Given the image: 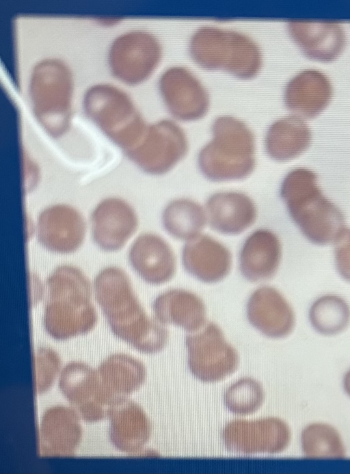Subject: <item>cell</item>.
<instances>
[{
  "label": "cell",
  "mask_w": 350,
  "mask_h": 474,
  "mask_svg": "<svg viewBox=\"0 0 350 474\" xmlns=\"http://www.w3.org/2000/svg\"><path fill=\"white\" fill-rule=\"evenodd\" d=\"M250 325L263 336L273 339L288 337L295 326L291 304L275 288L261 286L250 295L246 306Z\"/></svg>",
  "instance_id": "cell-12"
},
{
  "label": "cell",
  "mask_w": 350,
  "mask_h": 474,
  "mask_svg": "<svg viewBox=\"0 0 350 474\" xmlns=\"http://www.w3.org/2000/svg\"><path fill=\"white\" fill-rule=\"evenodd\" d=\"M43 325L52 338L63 341L86 334L97 322L93 285L79 268L56 267L44 285Z\"/></svg>",
  "instance_id": "cell-2"
},
{
  "label": "cell",
  "mask_w": 350,
  "mask_h": 474,
  "mask_svg": "<svg viewBox=\"0 0 350 474\" xmlns=\"http://www.w3.org/2000/svg\"><path fill=\"white\" fill-rule=\"evenodd\" d=\"M77 412L62 406L49 408L40 421V447L44 456H65L75 451L81 437Z\"/></svg>",
  "instance_id": "cell-22"
},
{
  "label": "cell",
  "mask_w": 350,
  "mask_h": 474,
  "mask_svg": "<svg viewBox=\"0 0 350 474\" xmlns=\"http://www.w3.org/2000/svg\"><path fill=\"white\" fill-rule=\"evenodd\" d=\"M86 231L83 215L68 205H50L37 218V239L53 253L67 254L77 251L84 241Z\"/></svg>",
  "instance_id": "cell-10"
},
{
  "label": "cell",
  "mask_w": 350,
  "mask_h": 474,
  "mask_svg": "<svg viewBox=\"0 0 350 474\" xmlns=\"http://www.w3.org/2000/svg\"><path fill=\"white\" fill-rule=\"evenodd\" d=\"M182 263L188 274L206 284L225 279L232 268V254L221 243L200 234L187 241L182 250Z\"/></svg>",
  "instance_id": "cell-15"
},
{
  "label": "cell",
  "mask_w": 350,
  "mask_h": 474,
  "mask_svg": "<svg viewBox=\"0 0 350 474\" xmlns=\"http://www.w3.org/2000/svg\"><path fill=\"white\" fill-rule=\"evenodd\" d=\"M110 421L109 435L120 451L140 452L150 438L152 424L144 410L127 399L109 406L106 412Z\"/></svg>",
  "instance_id": "cell-17"
},
{
  "label": "cell",
  "mask_w": 350,
  "mask_h": 474,
  "mask_svg": "<svg viewBox=\"0 0 350 474\" xmlns=\"http://www.w3.org/2000/svg\"><path fill=\"white\" fill-rule=\"evenodd\" d=\"M206 210L210 227L224 235L241 234L250 227L257 218L253 200L238 192H220L213 194L206 202Z\"/></svg>",
  "instance_id": "cell-21"
},
{
  "label": "cell",
  "mask_w": 350,
  "mask_h": 474,
  "mask_svg": "<svg viewBox=\"0 0 350 474\" xmlns=\"http://www.w3.org/2000/svg\"><path fill=\"white\" fill-rule=\"evenodd\" d=\"M135 211L124 200L109 197L94 207L90 215L92 239L106 252H116L127 243L137 230Z\"/></svg>",
  "instance_id": "cell-11"
},
{
  "label": "cell",
  "mask_w": 350,
  "mask_h": 474,
  "mask_svg": "<svg viewBox=\"0 0 350 474\" xmlns=\"http://www.w3.org/2000/svg\"><path fill=\"white\" fill-rule=\"evenodd\" d=\"M128 259L136 274L146 282L161 285L170 281L176 271V259L169 243L159 235L144 233L133 241Z\"/></svg>",
  "instance_id": "cell-14"
},
{
  "label": "cell",
  "mask_w": 350,
  "mask_h": 474,
  "mask_svg": "<svg viewBox=\"0 0 350 474\" xmlns=\"http://www.w3.org/2000/svg\"><path fill=\"white\" fill-rule=\"evenodd\" d=\"M59 386L81 419L94 422L102 418L105 409L96 399V370L81 362H70L60 371Z\"/></svg>",
  "instance_id": "cell-19"
},
{
  "label": "cell",
  "mask_w": 350,
  "mask_h": 474,
  "mask_svg": "<svg viewBox=\"0 0 350 474\" xmlns=\"http://www.w3.org/2000/svg\"><path fill=\"white\" fill-rule=\"evenodd\" d=\"M308 317L319 334L332 337L340 334L350 324V306L341 297L327 294L317 298L309 309Z\"/></svg>",
  "instance_id": "cell-27"
},
{
  "label": "cell",
  "mask_w": 350,
  "mask_h": 474,
  "mask_svg": "<svg viewBox=\"0 0 350 474\" xmlns=\"http://www.w3.org/2000/svg\"><path fill=\"white\" fill-rule=\"evenodd\" d=\"M187 363L193 376L205 384L219 383L233 375L239 366V356L221 328L207 321L189 332L185 341Z\"/></svg>",
  "instance_id": "cell-6"
},
{
  "label": "cell",
  "mask_w": 350,
  "mask_h": 474,
  "mask_svg": "<svg viewBox=\"0 0 350 474\" xmlns=\"http://www.w3.org/2000/svg\"><path fill=\"white\" fill-rule=\"evenodd\" d=\"M311 141L312 133L304 118L291 115L277 120L269 127L265 146L271 159L286 162L304 153Z\"/></svg>",
  "instance_id": "cell-24"
},
{
  "label": "cell",
  "mask_w": 350,
  "mask_h": 474,
  "mask_svg": "<svg viewBox=\"0 0 350 474\" xmlns=\"http://www.w3.org/2000/svg\"><path fill=\"white\" fill-rule=\"evenodd\" d=\"M342 387L345 393L350 398V368L343 375Z\"/></svg>",
  "instance_id": "cell-31"
},
{
  "label": "cell",
  "mask_w": 350,
  "mask_h": 474,
  "mask_svg": "<svg viewBox=\"0 0 350 474\" xmlns=\"http://www.w3.org/2000/svg\"><path fill=\"white\" fill-rule=\"evenodd\" d=\"M159 91L165 107L176 120L190 122L202 118L210 107L204 84L183 66L167 68L159 79Z\"/></svg>",
  "instance_id": "cell-9"
},
{
  "label": "cell",
  "mask_w": 350,
  "mask_h": 474,
  "mask_svg": "<svg viewBox=\"0 0 350 474\" xmlns=\"http://www.w3.org/2000/svg\"><path fill=\"white\" fill-rule=\"evenodd\" d=\"M332 85L323 73L305 70L295 75L284 90L286 108L302 118L312 119L321 114L329 104Z\"/></svg>",
  "instance_id": "cell-18"
},
{
  "label": "cell",
  "mask_w": 350,
  "mask_h": 474,
  "mask_svg": "<svg viewBox=\"0 0 350 474\" xmlns=\"http://www.w3.org/2000/svg\"><path fill=\"white\" fill-rule=\"evenodd\" d=\"M183 129L174 121L162 120L147 126L136 146L129 151L134 163L144 172L161 175L171 170L188 152Z\"/></svg>",
  "instance_id": "cell-8"
},
{
  "label": "cell",
  "mask_w": 350,
  "mask_h": 474,
  "mask_svg": "<svg viewBox=\"0 0 350 474\" xmlns=\"http://www.w3.org/2000/svg\"><path fill=\"white\" fill-rule=\"evenodd\" d=\"M206 222V213L202 207L187 198L171 201L162 214L165 230L179 240L188 241L201 234Z\"/></svg>",
  "instance_id": "cell-26"
},
{
  "label": "cell",
  "mask_w": 350,
  "mask_h": 474,
  "mask_svg": "<svg viewBox=\"0 0 350 474\" xmlns=\"http://www.w3.org/2000/svg\"><path fill=\"white\" fill-rule=\"evenodd\" d=\"M154 318L161 324L173 325L188 333L201 328L206 320L202 300L183 289H171L159 294L152 305Z\"/></svg>",
  "instance_id": "cell-23"
},
{
  "label": "cell",
  "mask_w": 350,
  "mask_h": 474,
  "mask_svg": "<svg viewBox=\"0 0 350 474\" xmlns=\"http://www.w3.org/2000/svg\"><path fill=\"white\" fill-rule=\"evenodd\" d=\"M266 393L262 384L252 377H242L226 389L224 402L236 417H250L262 408Z\"/></svg>",
  "instance_id": "cell-28"
},
{
  "label": "cell",
  "mask_w": 350,
  "mask_h": 474,
  "mask_svg": "<svg viewBox=\"0 0 350 474\" xmlns=\"http://www.w3.org/2000/svg\"><path fill=\"white\" fill-rule=\"evenodd\" d=\"M280 194L292 220L310 242L318 246L334 243L345 228L342 212L323 194L312 170H291Z\"/></svg>",
  "instance_id": "cell-3"
},
{
  "label": "cell",
  "mask_w": 350,
  "mask_h": 474,
  "mask_svg": "<svg viewBox=\"0 0 350 474\" xmlns=\"http://www.w3.org/2000/svg\"><path fill=\"white\" fill-rule=\"evenodd\" d=\"M34 358L36 391L41 393L52 385L59 371L61 361L53 350L46 347L38 348Z\"/></svg>",
  "instance_id": "cell-29"
},
{
  "label": "cell",
  "mask_w": 350,
  "mask_h": 474,
  "mask_svg": "<svg viewBox=\"0 0 350 474\" xmlns=\"http://www.w3.org/2000/svg\"><path fill=\"white\" fill-rule=\"evenodd\" d=\"M96 399L103 406H110L126 399L144 383L146 370L137 358L125 354L106 358L96 370Z\"/></svg>",
  "instance_id": "cell-13"
},
{
  "label": "cell",
  "mask_w": 350,
  "mask_h": 474,
  "mask_svg": "<svg viewBox=\"0 0 350 474\" xmlns=\"http://www.w3.org/2000/svg\"><path fill=\"white\" fill-rule=\"evenodd\" d=\"M94 295L113 333L139 352L153 354L167 344L165 326L150 317L128 274L116 266L102 269L93 282Z\"/></svg>",
  "instance_id": "cell-1"
},
{
  "label": "cell",
  "mask_w": 350,
  "mask_h": 474,
  "mask_svg": "<svg viewBox=\"0 0 350 474\" xmlns=\"http://www.w3.org/2000/svg\"><path fill=\"white\" fill-rule=\"evenodd\" d=\"M288 30L302 52L316 61L336 60L345 46L343 27L337 22L292 21L288 24Z\"/></svg>",
  "instance_id": "cell-16"
},
{
  "label": "cell",
  "mask_w": 350,
  "mask_h": 474,
  "mask_svg": "<svg viewBox=\"0 0 350 474\" xmlns=\"http://www.w3.org/2000/svg\"><path fill=\"white\" fill-rule=\"evenodd\" d=\"M300 448L303 456L310 460H341L347 456L343 438L333 425L313 421L301 431Z\"/></svg>",
  "instance_id": "cell-25"
},
{
  "label": "cell",
  "mask_w": 350,
  "mask_h": 474,
  "mask_svg": "<svg viewBox=\"0 0 350 474\" xmlns=\"http://www.w3.org/2000/svg\"><path fill=\"white\" fill-rule=\"evenodd\" d=\"M282 259V244L278 235L266 228L252 232L245 240L239 253V269L250 282L272 278Z\"/></svg>",
  "instance_id": "cell-20"
},
{
  "label": "cell",
  "mask_w": 350,
  "mask_h": 474,
  "mask_svg": "<svg viewBox=\"0 0 350 474\" xmlns=\"http://www.w3.org/2000/svg\"><path fill=\"white\" fill-rule=\"evenodd\" d=\"M291 440L290 425L276 416L235 417L221 431L226 450L244 456L280 454L288 448Z\"/></svg>",
  "instance_id": "cell-7"
},
{
  "label": "cell",
  "mask_w": 350,
  "mask_h": 474,
  "mask_svg": "<svg viewBox=\"0 0 350 474\" xmlns=\"http://www.w3.org/2000/svg\"><path fill=\"white\" fill-rule=\"evenodd\" d=\"M213 138L200 151V171L214 182L247 177L256 163L255 137L241 120L231 116L217 118L212 125Z\"/></svg>",
  "instance_id": "cell-4"
},
{
  "label": "cell",
  "mask_w": 350,
  "mask_h": 474,
  "mask_svg": "<svg viewBox=\"0 0 350 474\" xmlns=\"http://www.w3.org/2000/svg\"><path fill=\"white\" fill-rule=\"evenodd\" d=\"M189 51L201 68L225 71L241 79H250L260 72L262 55L256 42L243 33L206 26L192 35Z\"/></svg>",
  "instance_id": "cell-5"
},
{
  "label": "cell",
  "mask_w": 350,
  "mask_h": 474,
  "mask_svg": "<svg viewBox=\"0 0 350 474\" xmlns=\"http://www.w3.org/2000/svg\"><path fill=\"white\" fill-rule=\"evenodd\" d=\"M334 243L336 269L344 280L350 282V228L345 227Z\"/></svg>",
  "instance_id": "cell-30"
}]
</instances>
